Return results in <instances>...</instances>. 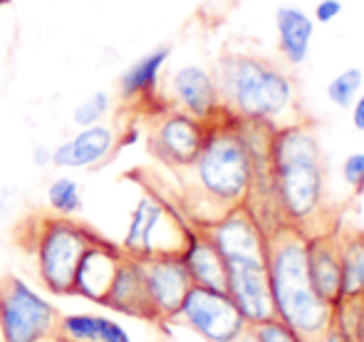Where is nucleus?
<instances>
[{
    "instance_id": "412c9836",
    "label": "nucleus",
    "mask_w": 364,
    "mask_h": 342,
    "mask_svg": "<svg viewBox=\"0 0 364 342\" xmlns=\"http://www.w3.org/2000/svg\"><path fill=\"white\" fill-rule=\"evenodd\" d=\"M58 338L63 342H132L127 330L102 315H60Z\"/></svg>"
},
{
    "instance_id": "4be33fe9",
    "label": "nucleus",
    "mask_w": 364,
    "mask_h": 342,
    "mask_svg": "<svg viewBox=\"0 0 364 342\" xmlns=\"http://www.w3.org/2000/svg\"><path fill=\"white\" fill-rule=\"evenodd\" d=\"M342 298L364 293V231L340 233Z\"/></svg>"
},
{
    "instance_id": "2f4dec72",
    "label": "nucleus",
    "mask_w": 364,
    "mask_h": 342,
    "mask_svg": "<svg viewBox=\"0 0 364 342\" xmlns=\"http://www.w3.org/2000/svg\"><path fill=\"white\" fill-rule=\"evenodd\" d=\"M350 109H352V127L364 134V90L360 92V97L352 102Z\"/></svg>"
},
{
    "instance_id": "f8f14e48",
    "label": "nucleus",
    "mask_w": 364,
    "mask_h": 342,
    "mask_svg": "<svg viewBox=\"0 0 364 342\" xmlns=\"http://www.w3.org/2000/svg\"><path fill=\"white\" fill-rule=\"evenodd\" d=\"M198 228L206 233L208 241L218 248V253L225 260H265L268 236H265V228L260 226L255 213L250 211V206H238Z\"/></svg>"
},
{
    "instance_id": "f257e3e1",
    "label": "nucleus",
    "mask_w": 364,
    "mask_h": 342,
    "mask_svg": "<svg viewBox=\"0 0 364 342\" xmlns=\"http://www.w3.org/2000/svg\"><path fill=\"white\" fill-rule=\"evenodd\" d=\"M268 127L245 124L220 114L208 127L206 141L188 173L186 213L203 226L238 206H250L258 218L270 216L268 198Z\"/></svg>"
},
{
    "instance_id": "bb28decb",
    "label": "nucleus",
    "mask_w": 364,
    "mask_h": 342,
    "mask_svg": "<svg viewBox=\"0 0 364 342\" xmlns=\"http://www.w3.org/2000/svg\"><path fill=\"white\" fill-rule=\"evenodd\" d=\"M255 335H258L260 342H302L297 338L295 333L283 323V320L273 318V320H265V323L253 325Z\"/></svg>"
},
{
    "instance_id": "9b49d317",
    "label": "nucleus",
    "mask_w": 364,
    "mask_h": 342,
    "mask_svg": "<svg viewBox=\"0 0 364 342\" xmlns=\"http://www.w3.org/2000/svg\"><path fill=\"white\" fill-rule=\"evenodd\" d=\"M225 270H228L225 293L230 295V300L240 310V315L248 320V325H258L265 323V320L278 318L273 293H270V278L265 260H225Z\"/></svg>"
},
{
    "instance_id": "0eeeda50",
    "label": "nucleus",
    "mask_w": 364,
    "mask_h": 342,
    "mask_svg": "<svg viewBox=\"0 0 364 342\" xmlns=\"http://www.w3.org/2000/svg\"><path fill=\"white\" fill-rule=\"evenodd\" d=\"M60 310L15 275L0 280L3 342H48L58 338Z\"/></svg>"
},
{
    "instance_id": "7ed1b4c3",
    "label": "nucleus",
    "mask_w": 364,
    "mask_h": 342,
    "mask_svg": "<svg viewBox=\"0 0 364 342\" xmlns=\"http://www.w3.org/2000/svg\"><path fill=\"white\" fill-rule=\"evenodd\" d=\"M265 236V265L278 320H283L302 342H325L332 328V305H327L312 285L307 236L288 223L268 228Z\"/></svg>"
},
{
    "instance_id": "423d86ee",
    "label": "nucleus",
    "mask_w": 364,
    "mask_h": 342,
    "mask_svg": "<svg viewBox=\"0 0 364 342\" xmlns=\"http://www.w3.org/2000/svg\"><path fill=\"white\" fill-rule=\"evenodd\" d=\"M191 228L193 223L176 206H171L159 191L146 188L132 208L119 248L124 256L132 258L181 253L191 236Z\"/></svg>"
},
{
    "instance_id": "f704fd0d",
    "label": "nucleus",
    "mask_w": 364,
    "mask_h": 342,
    "mask_svg": "<svg viewBox=\"0 0 364 342\" xmlns=\"http://www.w3.org/2000/svg\"><path fill=\"white\" fill-rule=\"evenodd\" d=\"M48 342H63V340H60V338H53V340H48Z\"/></svg>"
},
{
    "instance_id": "a211bd4d",
    "label": "nucleus",
    "mask_w": 364,
    "mask_h": 342,
    "mask_svg": "<svg viewBox=\"0 0 364 342\" xmlns=\"http://www.w3.org/2000/svg\"><path fill=\"white\" fill-rule=\"evenodd\" d=\"M173 48L161 43L151 48L141 58H136L124 73L119 75V97L127 105H149L159 95V80L171 58Z\"/></svg>"
},
{
    "instance_id": "2eb2a0df",
    "label": "nucleus",
    "mask_w": 364,
    "mask_h": 342,
    "mask_svg": "<svg viewBox=\"0 0 364 342\" xmlns=\"http://www.w3.org/2000/svg\"><path fill=\"white\" fill-rule=\"evenodd\" d=\"M114 149L117 137L112 127H82L75 137L53 146V166L58 169H95V166L107 164Z\"/></svg>"
},
{
    "instance_id": "6e6552de",
    "label": "nucleus",
    "mask_w": 364,
    "mask_h": 342,
    "mask_svg": "<svg viewBox=\"0 0 364 342\" xmlns=\"http://www.w3.org/2000/svg\"><path fill=\"white\" fill-rule=\"evenodd\" d=\"M211 122H201L173 107H159L151 112L146 146L164 166L183 171L196 161L206 141Z\"/></svg>"
},
{
    "instance_id": "6ab92c4d",
    "label": "nucleus",
    "mask_w": 364,
    "mask_h": 342,
    "mask_svg": "<svg viewBox=\"0 0 364 342\" xmlns=\"http://www.w3.org/2000/svg\"><path fill=\"white\" fill-rule=\"evenodd\" d=\"M181 260L191 275L193 285L208 290H220L225 293L228 285V270H225V258L218 253V248L208 241V236L198 226L191 228L186 246L181 251Z\"/></svg>"
},
{
    "instance_id": "1a4fd4ad",
    "label": "nucleus",
    "mask_w": 364,
    "mask_h": 342,
    "mask_svg": "<svg viewBox=\"0 0 364 342\" xmlns=\"http://www.w3.org/2000/svg\"><path fill=\"white\" fill-rule=\"evenodd\" d=\"M176 320H181L206 342H230L248 328V320L240 315L228 293L198 285L188 290Z\"/></svg>"
},
{
    "instance_id": "dca6fc26",
    "label": "nucleus",
    "mask_w": 364,
    "mask_h": 342,
    "mask_svg": "<svg viewBox=\"0 0 364 342\" xmlns=\"http://www.w3.org/2000/svg\"><path fill=\"white\" fill-rule=\"evenodd\" d=\"M307 265L317 295L335 308L342 298V260H340V231L307 236Z\"/></svg>"
},
{
    "instance_id": "ddd939ff",
    "label": "nucleus",
    "mask_w": 364,
    "mask_h": 342,
    "mask_svg": "<svg viewBox=\"0 0 364 342\" xmlns=\"http://www.w3.org/2000/svg\"><path fill=\"white\" fill-rule=\"evenodd\" d=\"M166 107L181 109L201 122H213L223 114L218 85L211 70L201 65H183L168 78Z\"/></svg>"
},
{
    "instance_id": "b1692460",
    "label": "nucleus",
    "mask_w": 364,
    "mask_h": 342,
    "mask_svg": "<svg viewBox=\"0 0 364 342\" xmlns=\"http://www.w3.org/2000/svg\"><path fill=\"white\" fill-rule=\"evenodd\" d=\"M332 325L350 342H364V293L340 298L332 308Z\"/></svg>"
},
{
    "instance_id": "20e7f679",
    "label": "nucleus",
    "mask_w": 364,
    "mask_h": 342,
    "mask_svg": "<svg viewBox=\"0 0 364 342\" xmlns=\"http://www.w3.org/2000/svg\"><path fill=\"white\" fill-rule=\"evenodd\" d=\"M213 78L225 114L268 129L290 124L285 119L295 105V90L278 65L255 55L228 53L216 63Z\"/></svg>"
},
{
    "instance_id": "9d476101",
    "label": "nucleus",
    "mask_w": 364,
    "mask_h": 342,
    "mask_svg": "<svg viewBox=\"0 0 364 342\" xmlns=\"http://www.w3.org/2000/svg\"><path fill=\"white\" fill-rule=\"evenodd\" d=\"M141 268L149 300H151L156 323H173L186 300L188 290L193 288V280L188 275L181 253H164V256L136 258Z\"/></svg>"
},
{
    "instance_id": "f3484780",
    "label": "nucleus",
    "mask_w": 364,
    "mask_h": 342,
    "mask_svg": "<svg viewBox=\"0 0 364 342\" xmlns=\"http://www.w3.org/2000/svg\"><path fill=\"white\" fill-rule=\"evenodd\" d=\"M102 308H109V310H114V313L129 315V318H136V320H146V323H156V315H154L151 300H149L139 260L136 258L124 256L114 280H112V288H109V293H107Z\"/></svg>"
},
{
    "instance_id": "cd10ccee",
    "label": "nucleus",
    "mask_w": 364,
    "mask_h": 342,
    "mask_svg": "<svg viewBox=\"0 0 364 342\" xmlns=\"http://www.w3.org/2000/svg\"><path fill=\"white\" fill-rule=\"evenodd\" d=\"M342 176L357 193L364 191V151H355L342 161Z\"/></svg>"
},
{
    "instance_id": "4468645a",
    "label": "nucleus",
    "mask_w": 364,
    "mask_h": 342,
    "mask_svg": "<svg viewBox=\"0 0 364 342\" xmlns=\"http://www.w3.org/2000/svg\"><path fill=\"white\" fill-rule=\"evenodd\" d=\"M122 260H124V251L119 248V243H112L105 236H100L87 248V253L77 265L73 295H80V298L90 300V303L102 305L107 293H109L112 280H114Z\"/></svg>"
},
{
    "instance_id": "7c9ffc66",
    "label": "nucleus",
    "mask_w": 364,
    "mask_h": 342,
    "mask_svg": "<svg viewBox=\"0 0 364 342\" xmlns=\"http://www.w3.org/2000/svg\"><path fill=\"white\" fill-rule=\"evenodd\" d=\"M33 164L38 166V169H48V166H53V146L48 144H38L33 149Z\"/></svg>"
},
{
    "instance_id": "c756f323",
    "label": "nucleus",
    "mask_w": 364,
    "mask_h": 342,
    "mask_svg": "<svg viewBox=\"0 0 364 342\" xmlns=\"http://www.w3.org/2000/svg\"><path fill=\"white\" fill-rule=\"evenodd\" d=\"M20 203V191L15 186H0V223L15 211Z\"/></svg>"
},
{
    "instance_id": "f03ea898",
    "label": "nucleus",
    "mask_w": 364,
    "mask_h": 342,
    "mask_svg": "<svg viewBox=\"0 0 364 342\" xmlns=\"http://www.w3.org/2000/svg\"><path fill=\"white\" fill-rule=\"evenodd\" d=\"M268 198L273 226L288 223L305 236L335 231L325 206V161L315 132L302 122L268 137Z\"/></svg>"
},
{
    "instance_id": "39448f33",
    "label": "nucleus",
    "mask_w": 364,
    "mask_h": 342,
    "mask_svg": "<svg viewBox=\"0 0 364 342\" xmlns=\"http://www.w3.org/2000/svg\"><path fill=\"white\" fill-rule=\"evenodd\" d=\"M102 233L68 216H45L35 223V260L43 285L55 295H73L75 273L87 248Z\"/></svg>"
},
{
    "instance_id": "c85d7f7f",
    "label": "nucleus",
    "mask_w": 364,
    "mask_h": 342,
    "mask_svg": "<svg viewBox=\"0 0 364 342\" xmlns=\"http://www.w3.org/2000/svg\"><path fill=\"white\" fill-rule=\"evenodd\" d=\"M342 10H345L342 0H320V3L315 5V10H312V20L322 25H330L340 18Z\"/></svg>"
},
{
    "instance_id": "5701e85b",
    "label": "nucleus",
    "mask_w": 364,
    "mask_h": 342,
    "mask_svg": "<svg viewBox=\"0 0 364 342\" xmlns=\"http://www.w3.org/2000/svg\"><path fill=\"white\" fill-rule=\"evenodd\" d=\"M45 196H48V206H50V211H53V216L75 218L77 213L82 211V206H85L82 186H80V181H75L73 176L53 178Z\"/></svg>"
},
{
    "instance_id": "393cba45",
    "label": "nucleus",
    "mask_w": 364,
    "mask_h": 342,
    "mask_svg": "<svg viewBox=\"0 0 364 342\" xmlns=\"http://www.w3.org/2000/svg\"><path fill=\"white\" fill-rule=\"evenodd\" d=\"M364 90V73L360 68H345L327 82V100L340 109H350L352 102Z\"/></svg>"
},
{
    "instance_id": "a878e982",
    "label": "nucleus",
    "mask_w": 364,
    "mask_h": 342,
    "mask_svg": "<svg viewBox=\"0 0 364 342\" xmlns=\"http://www.w3.org/2000/svg\"><path fill=\"white\" fill-rule=\"evenodd\" d=\"M109 107H112V100L107 92H92L90 97L80 102V105L73 109V122L77 127H92V124H102L107 114H109Z\"/></svg>"
},
{
    "instance_id": "72a5a7b5",
    "label": "nucleus",
    "mask_w": 364,
    "mask_h": 342,
    "mask_svg": "<svg viewBox=\"0 0 364 342\" xmlns=\"http://www.w3.org/2000/svg\"><path fill=\"white\" fill-rule=\"evenodd\" d=\"M325 342H350V340H347L345 335H342L340 330H337L335 325H332L330 333H327V338H325Z\"/></svg>"
},
{
    "instance_id": "aec40b11",
    "label": "nucleus",
    "mask_w": 364,
    "mask_h": 342,
    "mask_svg": "<svg viewBox=\"0 0 364 342\" xmlns=\"http://www.w3.org/2000/svg\"><path fill=\"white\" fill-rule=\"evenodd\" d=\"M315 20L307 10L297 5H280L275 10V33L278 50L290 68H300L310 58L312 38H315Z\"/></svg>"
},
{
    "instance_id": "473e14b6",
    "label": "nucleus",
    "mask_w": 364,
    "mask_h": 342,
    "mask_svg": "<svg viewBox=\"0 0 364 342\" xmlns=\"http://www.w3.org/2000/svg\"><path fill=\"white\" fill-rule=\"evenodd\" d=\"M230 342H260V340H258V335H255L253 325H248V328H245L243 333L238 335V338H233Z\"/></svg>"
}]
</instances>
